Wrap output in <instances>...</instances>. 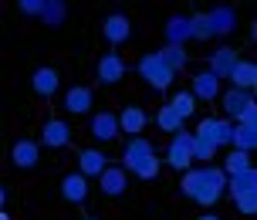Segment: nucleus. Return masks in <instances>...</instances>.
<instances>
[{"label":"nucleus","mask_w":257,"mask_h":220,"mask_svg":"<svg viewBox=\"0 0 257 220\" xmlns=\"http://www.w3.org/2000/svg\"><path fill=\"white\" fill-rule=\"evenodd\" d=\"M166 163L173 169H190L193 166V132L186 129H176L173 139H169V149H166Z\"/></svg>","instance_id":"nucleus-3"},{"label":"nucleus","mask_w":257,"mask_h":220,"mask_svg":"<svg viewBox=\"0 0 257 220\" xmlns=\"http://www.w3.org/2000/svg\"><path fill=\"white\" fill-rule=\"evenodd\" d=\"M156 126H159L163 132H169V136H173L176 129H183V119H180V112H176V108L166 102L163 108H159V112H156Z\"/></svg>","instance_id":"nucleus-28"},{"label":"nucleus","mask_w":257,"mask_h":220,"mask_svg":"<svg viewBox=\"0 0 257 220\" xmlns=\"http://www.w3.org/2000/svg\"><path fill=\"white\" fill-rule=\"evenodd\" d=\"M115 119H118V132H128V136H139L149 126V116H146V108H139V105H125Z\"/></svg>","instance_id":"nucleus-14"},{"label":"nucleus","mask_w":257,"mask_h":220,"mask_svg":"<svg viewBox=\"0 0 257 220\" xmlns=\"http://www.w3.org/2000/svg\"><path fill=\"white\" fill-rule=\"evenodd\" d=\"M149 153H156V149H153V143H149L146 136H128L125 149H122V169L132 166L136 159H142V156H149Z\"/></svg>","instance_id":"nucleus-23"},{"label":"nucleus","mask_w":257,"mask_h":220,"mask_svg":"<svg viewBox=\"0 0 257 220\" xmlns=\"http://www.w3.org/2000/svg\"><path fill=\"white\" fill-rule=\"evenodd\" d=\"M227 81H230L233 88H247V91H254V85H257V65H254V61H244V58H237V65L230 68Z\"/></svg>","instance_id":"nucleus-16"},{"label":"nucleus","mask_w":257,"mask_h":220,"mask_svg":"<svg viewBox=\"0 0 257 220\" xmlns=\"http://www.w3.org/2000/svg\"><path fill=\"white\" fill-rule=\"evenodd\" d=\"M41 7H44V0H17V11L24 14V17H38Z\"/></svg>","instance_id":"nucleus-34"},{"label":"nucleus","mask_w":257,"mask_h":220,"mask_svg":"<svg viewBox=\"0 0 257 220\" xmlns=\"http://www.w3.org/2000/svg\"><path fill=\"white\" fill-rule=\"evenodd\" d=\"M38 17L44 21V27H61L64 17H68V7H64V0H44Z\"/></svg>","instance_id":"nucleus-25"},{"label":"nucleus","mask_w":257,"mask_h":220,"mask_svg":"<svg viewBox=\"0 0 257 220\" xmlns=\"http://www.w3.org/2000/svg\"><path fill=\"white\" fill-rule=\"evenodd\" d=\"M31 88H34V95H41V98H51L54 91L61 88V75H58V68H48V65L34 68V75H31Z\"/></svg>","instance_id":"nucleus-11"},{"label":"nucleus","mask_w":257,"mask_h":220,"mask_svg":"<svg viewBox=\"0 0 257 220\" xmlns=\"http://www.w3.org/2000/svg\"><path fill=\"white\" fill-rule=\"evenodd\" d=\"M61 196L68 203H85V200H88V176H81V173H64L61 176Z\"/></svg>","instance_id":"nucleus-13"},{"label":"nucleus","mask_w":257,"mask_h":220,"mask_svg":"<svg viewBox=\"0 0 257 220\" xmlns=\"http://www.w3.org/2000/svg\"><path fill=\"white\" fill-rule=\"evenodd\" d=\"M68 143H71V126H68L64 119H48V122L41 126V146H48V149H64Z\"/></svg>","instance_id":"nucleus-6"},{"label":"nucleus","mask_w":257,"mask_h":220,"mask_svg":"<svg viewBox=\"0 0 257 220\" xmlns=\"http://www.w3.org/2000/svg\"><path fill=\"white\" fill-rule=\"evenodd\" d=\"M163 34H166V44H183L186 48V41L190 38V14H173L163 27Z\"/></svg>","instance_id":"nucleus-18"},{"label":"nucleus","mask_w":257,"mask_h":220,"mask_svg":"<svg viewBox=\"0 0 257 220\" xmlns=\"http://www.w3.org/2000/svg\"><path fill=\"white\" fill-rule=\"evenodd\" d=\"M81 220H98V217H81Z\"/></svg>","instance_id":"nucleus-38"},{"label":"nucleus","mask_w":257,"mask_h":220,"mask_svg":"<svg viewBox=\"0 0 257 220\" xmlns=\"http://www.w3.org/2000/svg\"><path fill=\"white\" fill-rule=\"evenodd\" d=\"M180 190L196 207H213L220 196L227 193V173L220 166H190L183 169Z\"/></svg>","instance_id":"nucleus-1"},{"label":"nucleus","mask_w":257,"mask_h":220,"mask_svg":"<svg viewBox=\"0 0 257 220\" xmlns=\"http://www.w3.org/2000/svg\"><path fill=\"white\" fill-rule=\"evenodd\" d=\"M11 159H14V166H17V169H34V166H38V159H41V146L31 143V139H21V143H14Z\"/></svg>","instance_id":"nucleus-17"},{"label":"nucleus","mask_w":257,"mask_h":220,"mask_svg":"<svg viewBox=\"0 0 257 220\" xmlns=\"http://www.w3.org/2000/svg\"><path fill=\"white\" fill-rule=\"evenodd\" d=\"M88 129H91V139L95 143H115L118 139V119L115 112H95L88 122Z\"/></svg>","instance_id":"nucleus-7"},{"label":"nucleus","mask_w":257,"mask_h":220,"mask_svg":"<svg viewBox=\"0 0 257 220\" xmlns=\"http://www.w3.org/2000/svg\"><path fill=\"white\" fill-rule=\"evenodd\" d=\"M169 105H173V108L180 112L183 122H186L190 116H196V98H193V91H190V88H186V91H176V95L169 98Z\"/></svg>","instance_id":"nucleus-31"},{"label":"nucleus","mask_w":257,"mask_h":220,"mask_svg":"<svg viewBox=\"0 0 257 220\" xmlns=\"http://www.w3.org/2000/svg\"><path fill=\"white\" fill-rule=\"evenodd\" d=\"M206 17H210V27H213V38H227V34H233V31H237V11H233V7H227V4L210 7V11H206Z\"/></svg>","instance_id":"nucleus-8"},{"label":"nucleus","mask_w":257,"mask_h":220,"mask_svg":"<svg viewBox=\"0 0 257 220\" xmlns=\"http://www.w3.org/2000/svg\"><path fill=\"white\" fill-rule=\"evenodd\" d=\"M0 220H11V217H7V213H4V210H0Z\"/></svg>","instance_id":"nucleus-37"},{"label":"nucleus","mask_w":257,"mask_h":220,"mask_svg":"<svg viewBox=\"0 0 257 220\" xmlns=\"http://www.w3.org/2000/svg\"><path fill=\"white\" fill-rule=\"evenodd\" d=\"M254 102V91L247 88H230V91H220V105H223V119L237 122V116L244 112L247 105Z\"/></svg>","instance_id":"nucleus-10"},{"label":"nucleus","mask_w":257,"mask_h":220,"mask_svg":"<svg viewBox=\"0 0 257 220\" xmlns=\"http://www.w3.org/2000/svg\"><path fill=\"white\" fill-rule=\"evenodd\" d=\"M98 186H102L105 196H122L128 190V176L122 166H105L102 173H98Z\"/></svg>","instance_id":"nucleus-12"},{"label":"nucleus","mask_w":257,"mask_h":220,"mask_svg":"<svg viewBox=\"0 0 257 220\" xmlns=\"http://www.w3.org/2000/svg\"><path fill=\"white\" fill-rule=\"evenodd\" d=\"M64 108H68L71 116H85V112H91V88H85V85L68 88L64 91Z\"/></svg>","instance_id":"nucleus-21"},{"label":"nucleus","mask_w":257,"mask_h":220,"mask_svg":"<svg viewBox=\"0 0 257 220\" xmlns=\"http://www.w3.org/2000/svg\"><path fill=\"white\" fill-rule=\"evenodd\" d=\"M233 207L240 210L244 217H254V213H257V190H247V193L233 196Z\"/></svg>","instance_id":"nucleus-33"},{"label":"nucleus","mask_w":257,"mask_h":220,"mask_svg":"<svg viewBox=\"0 0 257 220\" xmlns=\"http://www.w3.org/2000/svg\"><path fill=\"white\" fill-rule=\"evenodd\" d=\"M250 166V153H244V149H230V156H227V163H223V173L227 176H233V173H240V169Z\"/></svg>","instance_id":"nucleus-32"},{"label":"nucleus","mask_w":257,"mask_h":220,"mask_svg":"<svg viewBox=\"0 0 257 220\" xmlns=\"http://www.w3.org/2000/svg\"><path fill=\"white\" fill-rule=\"evenodd\" d=\"M233 65H237V51H233V48H227V44H223V48H217V51L206 58V71H213L220 81L230 75Z\"/></svg>","instance_id":"nucleus-19"},{"label":"nucleus","mask_w":257,"mask_h":220,"mask_svg":"<svg viewBox=\"0 0 257 220\" xmlns=\"http://www.w3.org/2000/svg\"><path fill=\"white\" fill-rule=\"evenodd\" d=\"M125 61H122V54H115V51H108V54H102L98 58V68H95V78L102 81V85H118L122 78H125Z\"/></svg>","instance_id":"nucleus-5"},{"label":"nucleus","mask_w":257,"mask_h":220,"mask_svg":"<svg viewBox=\"0 0 257 220\" xmlns=\"http://www.w3.org/2000/svg\"><path fill=\"white\" fill-rule=\"evenodd\" d=\"M190 38H193V41H210V38H213V27H210V17H206V11L190 14Z\"/></svg>","instance_id":"nucleus-29"},{"label":"nucleus","mask_w":257,"mask_h":220,"mask_svg":"<svg viewBox=\"0 0 257 220\" xmlns=\"http://www.w3.org/2000/svg\"><path fill=\"white\" fill-rule=\"evenodd\" d=\"M196 220H220V217H217V213H213L210 207H206V213H203V217H196Z\"/></svg>","instance_id":"nucleus-35"},{"label":"nucleus","mask_w":257,"mask_h":220,"mask_svg":"<svg viewBox=\"0 0 257 220\" xmlns=\"http://www.w3.org/2000/svg\"><path fill=\"white\" fill-rule=\"evenodd\" d=\"M102 38L108 44H125L132 38V21H128L125 14H108L102 21Z\"/></svg>","instance_id":"nucleus-9"},{"label":"nucleus","mask_w":257,"mask_h":220,"mask_svg":"<svg viewBox=\"0 0 257 220\" xmlns=\"http://www.w3.org/2000/svg\"><path fill=\"white\" fill-rule=\"evenodd\" d=\"M125 173L139 176V180H156L159 176V159H156V153H149V156H142V159H136L132 166H125Z\"/></svg>","instance_id":"nucleus-26"},{"label":"nucleus","mask_w":257,"mask_h":220,"mask_svg":"<svg viewBox=\"0 0 257 220\" xmlns=\"http://www.w3.org/2000/svg\"><path fill=\"white\" fill-rule=\"evenodd\" d=\"M139 75H142V81H149L156 91H166L169 85H173L176 71L163 61V54H159V51H149V54H142V58H139Z\"/></svg>","instance_id":"nucleus-2"},{"label":"nucleus","mask_w":257,"mask_h":220,"mask_svg":"<svg viewBox=\"0 0 257 220\" xmlns=\"http://www.w3.org/2000/svg\"><path fill=\"white\" fill-rule=\"evenodd\" d=\"M159 54H163V61H166L173 71H183V68H186V61H190V54H186V48H183V44H166Z\"/></svg>","instance_id":"nucleus-30"},{"label":"nucleus","mask_w":257,"mask_h":220,"mask_svg":"<svg viewBox=\"0 0 257 220\" xmlns=\"http://www.w3.org/2000/svg\"><path fill=\"white\" fill-rule=\"evenodd\" d=\"M230 132H233V122L223 116H206L200 119V126H196V136H206V139H213L217 146H230Z\"/></svg>","instance_id":"nucleus-4"},{"label":"nucleus","mask_w":257,"mask_h":220,"mask_svg":"<svg viewBox=\"0 0 257 220\" xmlns=\"http://www.w3.org/2000/svg\"><path fill=\"white\" fill-rule=\"evenodd\" d=\"M230 146H233V149H244V153H254V146H257V126H247V122H233Z\"/></svg>","instance_id":"nucleus-24"},{"label":"nucleus","mask_w":257,"mask_h":220,"mask_svg":"<svg viewBox=\"0 0 257 220\" xmlns=\"http://www.w3.org/2000/svg\"><path fill=\"white\" fill-rule=\"evenodd\" d=\"M105 166H108V156L102 149H81L78 153V173L81 176H98Z\"/></svg>","instance_id":"nucleus-20"},{"label":"nucleus","mask_w":257,"mask_h":220,"mask_svg":"<svg viewBox=\"0 0 257 220\" xmlns=\"http://www.w3.org/2000/svg\"><path fill=\"white\" fill-rule=\"evenodd\" d=\"M220 146L213 139H206V136H196L193 132V163H210L213 156H217Z\"/></svg>","instance_id":"nucleus-27"},{"label":"nucleus","mask_w":257,"mask_h":220,"mask_svg":"<svg viewBox=\"0 0 257 220\" xmlns=\"http://www.w3.org/2000/svg\"><path fill=\"white\" fill-rule=\"evenodd\" d=\"M247 190H257V169L254 166H247V169H240V173L227 176V193H230V200L240 196V193H247Z\"/></svg>","instance_id":"nucleus-22"},{"label":"nucleus","mask_w":257,"mask_h":220,"mask_svg":"<svg viewBox=\"0 0 257 220\" xmlns=\"http://www.w3.org/2000/svg\"><path fill=\"white\" fill-rule=\"evenodd\" d=\"M4 203H7V190L0 186V210H4Z\"/></svg>","instance_id":"nucleus-36"},{"label":"nucleus","mask_w":257,"mask_h":220,"mask_svg":"<svg viewBox=\"0 0 257 220\" xmlns=\"http://www.w3.org/2000/svg\"><path fill=\"white\" fill-rule=\"evenodd\" d=\"M190 91H193V98L200 102H213V98H220V78L213 75V71H200V75H193V85H190Z\"/></svg>","instance_id":"nucleus-15"}]
</instances>
